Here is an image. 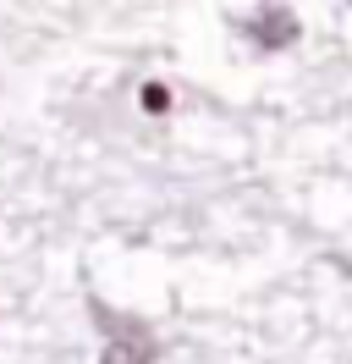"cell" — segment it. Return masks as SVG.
I'll use <instances>...</instances> for the list:
<instances>
[{
	"label": "cell",
	"instance_id": "6da1fadb",
	"mask_svg": "<svg viewBox=\"0 0 352 364\" xmlns=\"http://www.w3.org/2000/svg\"><path fill=\"white\" fill-rule=\"evenodd\" d=\"M242 33H248L259 50H286L297 33H303V23H297L292 6H264V11H253V17L242 23Z\"/></svg>",
	"mask_w": 352,
	"mask_h": 364
},
{
	"label": "cell",
	"instance_id": "7a4b0ae2",
	"mask_svg": "<svg viewBox=\"0 0 352 364\" xmlns=\"http://www.w3.org/2000/svg\"><path fill=\"white\" fill-rule=\"evenodd\" d=\"M99 364H154V337L132 320V326H116L105 342V353H99Z\"/></svg>",
	"mask_w": 352,
	"mask_h": 364
},
{
	"label": "cell",
	"instance_id": "3957f363",
	"mask_svg": "<svg viewBox=\"0 0 352 364\" xmlns=\"http://www.w3.org/2000/svg\"><path fill=\"white\" fill-rule=\"evenodd\" d=\"M143 111L165 116V111H171V89H165V83H143Z\"/></svg>",
	"mask_w": 352,
	"mask_h": 364
}]
</instances>
